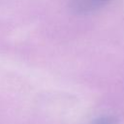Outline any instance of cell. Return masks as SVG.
Segmentation results:
<instances>
[{"label": "cell", "mask_w": 124, "mask_h": 124, "mask_svg": "<svg viewBox=\"0 0 124 124\" xmlns=\"http://www.w3.org/2000/svg\"><path fill=\"white\" fill-rule=\"evenodd\" d=\"M95 124H115V120L111 117H104L97 120Z\"/></svg>", "instance_id": "cell-1"}]
</instances>
